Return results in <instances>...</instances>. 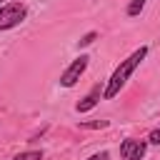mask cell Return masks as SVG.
<instances>
[{"label": "cell", "mask_w": 160, "mask_h": 160, "mask_svg": "<svg viewBox=\"0 0 160 160\" xmlns=\"http://www.w3.org/2000/svg\"><path fill=\"white\" fill-rule=\"evenodd\" d=\"M145 55H148V48L142 45V48H138L128 60H122V62L115 68V72L110 75V80H108V85H105V90H102V98H105V100H112V98L122 90V85H125V82H128V78L135 72V68L145 60Z\"/></svg>", "instance_id": "obj_1"}, {"label": "cell", "mask_w": 160, "mask_h": 160, "mask_svg": "<svg viewBox=\"0 0 160 160\" xmlns=\"http://www.w3.org/2000/svg\"><path fill=\"white\" fill-rule=\"evenodd\" d=\"M28 15V8L22 2H8L0 8V30H10L15 25H20Z\"/></svg>", "instance_id": "obj_2"}, {"label": "cell", "mask_w": 160, "mask_h": 160, "mask_svg": "<svg viewBox=\"0 0 160 160\" xmlns=\"http://www.w3.org/2000/svg\"><path fill=\"white\" fill-rule=\"evenodd\" d=\"M88 60H90L88 55H80V58H75V60L68 65V70L60 75V85H62V88H72V85L80 80V75L85 72V68H88Z\"/></svg>", "instance_id": "obj_3"}, {"label": "cell", "mask_w": 160, "mask_h": 160, "mask_svg": "<svg viewBox=\"0 0 160 160\" xmlns=\"http://www.w3.org/2000/svg\"><path fill=\"white\" fill-rule=\"evenodd\" d=\"M145 150H148V142L145 140L128 138V140L120 142V158L122 160H142L145 158Z\"/></svg>", "instance_id": "obj_4"}, {"label": "cell", "mask_w": 160, "mask_h": 160, "mask_svg": "<svg viewBox=\"0 0 160 160\" xmlns=\"http://www.w3.org/2000/svg\"><path fill=\"white\" fill-rule=\"evenodd\" d=\"M100 95H102V92H100V85H98V88H92V90H90V92L78 102V112H88V110H92V108L98 105Z\"/></svg>", "instance_id": "obj_5"}, {"label": "cell", "mask_w": 160, "mask_h": 160, "mask_svg": "<svg viewBox=\"0 0 160 160\" xmlns=\"http://www.w3.org/2000/svg\"><path fill=\"white\" fill-rule=\"evenodd\" d=\"M145 2H148V0H130V5H128V15H130V18L140 15L142 8H145Z\"/></svg>", "instance_id": "obj_6"}, {"label": "cell", "mask_w": 160, "mask_h": 160, "mask_svg": "<svg viewBox=\"0 0 160 160\" xmlns=\"http://www.w3.org/2000/svg\"><path fill=\"white\" fill-rule=\"evenodd\" d=\"M12 160H42V152H40V150H28V152L15 155Z\"/></svg>", "instance_id": "obj_7"}, {"label": "cell", "mask_w": 160, "mask_h": 160, "mask_svg": "<svg viewBox=\"0 0 160 160\" xmlns=\"http://www.w3.org/2000/svg\"><path fill=\"white\" fill-rule=\"evenodd\" d=\"M95 38H98V32H88V35H82V38H80V48H85V45H90V42L95 40Z\"/></svg>", "instance_id": "obj_8"}, {"label": "cell", "mask_w": 160, "mask_h": 160, "mask_svg": "<svg viewBox=\"0 0 160 160\" xmlns=\"http://www.w3.org/2000/svg\"><path fill=\"white\" fill-rule=\"evenodd\" d=\"M82 128H108V120H92V122H80Z\"/></svg>", "instance_id": "obj_9"}, {"label": "cell", "mask_w": 160, "mask_h": 160, "mask_svg": "<svg viewBox=\"0 0 160 160\" xmlns=\"http://www.w3.org/2000/svg\"><path fill=\"white\" fill-rule=\"evenodd\" d=\"M148 142H152V145H160V128H155V130L150 132V138H148Z\"/></svg>", "instance_id": "obj_10"}, {"label": "cell", "mask_w": 160, "mask_h": 160, "mask_svg": "<svg viewBox=\"0 0 160 160\" xmlns=\"http://www.w3.org/2000/svg\"><path fill=\"white\" fill-rule=\"evenodd\" d=\"M88 160H110V155H108V152L102 150V152H95V155H90Z\"/></svg>", "instance_id": "obj_11"}, {"label": "cell", "mask_w": 160, "mask_h": 160, "mask_svg": "<svg viewBox=\"0 0 160 160\" xmlns=\"http://www.w3.org/2000/svg\"><path fill=\"white\" fill-rule=\"evenodd\" d=\"M0 2H2V0H0Z\"/></svg>", "instance_id": "obj_12"}]
</instances>
